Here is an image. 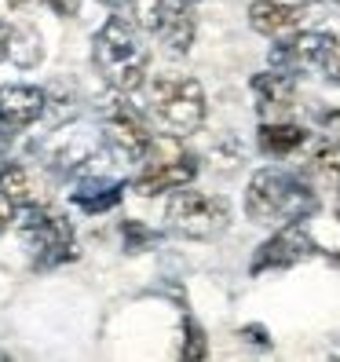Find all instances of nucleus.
<instances>
[{"label":"nucleus","mask_w":340,"mask_h":362,"mask_svg":"<svg viewBox=\"0 0 340 362\" xmlns=\"http://www.w3.org/2000/svg\"><path fill=\"white\" fill-rule=\"evenodd\" d=\"M92 62L102 74V81L114 92L132 95L146 84V70H151V48H146L143 33L136 30V23L129 18H106V26L95 33L92 45Z\"/></svg>","instance_id":"f257e3e1"},{"label":"nucleus","mask_w":340,"mask_h":362,"mask_svg":"<svg viewBox=\"0 0 340 362\" xmlns=\"http://www.w3.org/2000/svg\"><path fill=\"white\" fill-rule=\"evenodd\" d=\"M315 194L300 176L260 168L245 187V212L252 223H296L315 212Z\"/></svg>","instance_id":"f03ea898"},{"label":"nucleus","mask_w":340,"mask_h":362,"mask_svg":"<svg viewBox=\"0 0 340 362\" xmlns=\"http://www.w3.org/2000/svg\"><path fill=\"white\" fill-rule=\"evenodd\" d=\"M205 88L194 77L165 74L151 84V117L165 136H190L205 121Z\"/></svg>","instance_id":"7ed1b4c3"},{"label":"nucleus","mask_w":340,"mask_h":362,"mask_svg":"<svg viewBox=\"0 0 340 362\" xmlns=\"http://www.w3.org/2000/svg\"><path fill=\"white\" fill-rule=\"evenodd\" d=\"M165 220H168V230L183 234V238L209 242V238H216V234L227 230L230 209L220 194L190 190V183H187V187H176L172 202H168V209H165Z\"/></svg>","instance_id":"20e7f679"},{"label":"nucleus","mask_w":340,"mask_h":362,"mask_svg":"<svg viewBox=\"0 0 340 362\" xmlns=\"http://www.w3.org/2000/svg\"><path fill=\"white\" fill-rule=\"evenodd\" d=\"M18 234L33 245L40 267H55L62 260H74V227L62 212L48 205H23L18 216Z\"/></svg>","instance_id":"39448f33"},{"label":"nucleus","mask_w":340,"mask_h":362,"mask_svg":"<svg viewBox=\"0 0 340 362\" xmlns=\"http://www.w3.org/2000/svg\"><path fill=\"white\" fill-rule=\"evenodd\" d=\"M176 136H165V139H154L151 151H146V165L143 173L136 176V194L143 198H154V194H165V190H176V187H187L190 180L198 176V158L187 154L180 143H172Z\"/></svg>","instance_id":"423d86ee"},{"label":"nucleus","mask_w":340,"mask_h":362,"mask_svg":"<svg viewBox=\"0 0 340 362\" xmlns=\"http://www.w3.org/2000/svg\"><path fill=\"white\" fill-rule=\"evenodd\" d=\"M99 124H102V136L124 161H143L146 151H151V129H146L143 114L124 99V92H110L99 103Z\"/></svg>","instance_id":"0eeeda50"},{"label":"nucleus","mask_w":340,"mask_h":362,"mask_svg":"<svg viewBox=\"0 0 340 362\" xmlns=\"http://www.w3.org/2000/svg\"><path fill=\"white\" fill-rule=\"evenodd\" d=\"M136 8V26H143L151 37H158L165 52L187 55L190 40H194V18H190L187 4L180 0H132Z\"/></svg>","instance_id":"6e6552de"},{"label":"nucleus","mask_w":340,"mask_h":362,"mask_svg":"<svg viewBox=\"0 0 340 362\" xmlns=\"http://www.w3.org/2000/svg\"><path fill=\"white\" fill-rule=\"evenodd\" d=\"M315 238L307 234V227L296 220V223H282L279 234H271V238L257 249V257H252V274H264V271H286V267H296L311 257H318Z\"/></svg>","instance_id":"1a4fd4ad"},{"label":"nucleus","mask_w":340,"mask_h":362,"mask_svg":"<svg viewBox=\"0 0 340 362\" xmlns=\"http://www.w3.org/2000/svg\"><path fill=\"white\" fill-rule=\"evenodd\" d=\"M336 52V37L333 33H289V37H282V45L271 52V62L279 70H289V74H296V70H318L322 66L326 70V62H329V55Z\"/></svg>","instance_id":"9d476101"},{"label":"nucleus","mask_w":340,"mask_h":362,"mask_svg":"<svg viewBox=\"0 0 340 362\" xmlns=\"http://www.w3.org/2000/svg\"><path fill=\"white\" fill-rule=\"evenodd\" d=\"M48 110V95L33 84H8L0 88V124L8 132H23Z\"/></svg>","instance_id":"9b49d317"},{"label":"nucleus","mask_w":340,"mask_h":362,"mask_svg":"<svg viewBox=\"0 0 340 362\" xmlns=\"http://www.w3.org/2000/svg\"><path fill=\"white\" fill-rule=\"evenodd\" d=\"M300 23H304V4H282V0H257V4H249V26L264 37L282 40L300 30Z\"/></svg>","instance_id":"f8f14e48"},{"label":"nucleus","mask_w":340,"mask_h":362,"mask_svg":"<svg viewBox=\"0 0 340 362\" xmlns=\"http://www.w3.org/2000/svg\"><path fill=\"white\" fill-rule=\"evenodd\" d=\"M252 95H257V106L264 114H286L293 99H296V81L289 70H267L252 77Z\"/></svg>","instance_id":"ddd939ff"},{"label":"nucleus","mask_w":340,"mask_h":362,"mask_svg":"<svg viewBox=\"0 0 340 362\" xmlns=\"http://www.w3.org/2000/svg\"><path fill=\"white\" fill-rule=\"evenodd\" d=\"M307 143V132L300 124H286V121H267L260 124V151L274 154V158H286L293 151H300Z\"/></svg>","instance_id":"4468645a"},{"label":"nucleus","mask_w":340,"mask_h":362,"mask_svg":"<svg viewBox=\"0 0 340 362\" xmlns=\"http://www.w3.org/2000/svg\"><path fill=\"white\" fill-rule=\"evenodd\" d=\"M121 190H124V183H117V180H84L70 198L84 212H106L121 202Z\"/></svg>","instance_id":"2eb2a0df"},{"label":"nucleus","mask_w":340,"mask_h":362,"mask_svg":"<svg viewBox=\"0 0 340 362\" xmlns=\"http://www.w3.org/2000/svg\"><path fill=\"white\" fill-rule=\"evenodd\" d=\"M0 194L11 205H30L33 202V180L26 176L23 165H15V161L0 165Z\"/></svg>","instance_id":"dca6fc26"},{"label":"nucleus","mask_w":340,"mask_h":362,"mask_svg":"<svg viewBox=\"0 0 340 362\" xmlns=\"http://www.w3.org/2000/svg\"><path fill=\"white\" fill-rule=\"evenodd\" d=\"M307 173L322 183H340V143H318L307 158Z\"/></svg>","instance_id":"f3484780"},{"label":"nucleus","mask_w":340,"mask_h":362,"mask_svg":"<svg viewBox=\"0 0 340 362\" xmlns=\"http://www.w3.org/2000/svg\"><path fill=\"white\" fill-rule=\"evenodd\" d=\"M183 333H187V344H183V351H180V358H205V329L194 322V318H187L183 322Z\"/></svg>","instance_id":"a211bd4d"},{"label":"nucleus","mask_w":340,"mask_h":362,"mask_svg":"<svg viewBox=\"0 0 340 362\" xmlns=\"http://www.w3.org/2000/svg\"><path fill=\"white\" fill-rule=\"evenodd\" d=\"M151 242V230L139 227V223H124V249L129 252H139V245Z\"/></svg>","instance_id":"6ab92c4d"},{"label":"nucleus","mask_w":340,"mask_h":362,"mask_svg":"<svg viewBox=\"0 0 340 362\" xmlns=\"http://www.w3.org/2000/svg\"><path fill=\"white\" fill-rule=\"evenodd\" d=\"M11 216H15V205H11L4 194H0V230H4V227L11 223Z\"/></svg>","instance_id":"aec40b11"},{"label":"nucleus","mask_w":340,"mask_h":362,"mask_svg":"<svg viewBox=\"0 0 340 362\" xmlns=\"http://www.w3.org/2000/svg\"><path fill=\"white\" fill-rule=\"evenodd\" d=\"M8 52H11V30H8L4 23H0V62L8 59Z\"/></svg>","instance_id":"412c9836"},{"label":"nucleus","mask_w":340,"mask_h":362,"mask_svg":"<svg viewBox=\"0 0 340 362\" xmlns=\"http://www.w3.org/2000/svg\"><path fill=\"white\" fill-rule=\"evenodd\" d=\"M48 4L59 11V15H74L77 11V4H81V0H48Z\"/></svg>","instance_id":"4be33fe9"},{"label":"nucleus","mask_w":340,"mask_h":362,"mask_svg":"<svg viewBox=\"0 0 340 362\" xmlns=\"http://www.w3.org/2000/svg\"><path fill=\"white\" fill-rule=\"evenodd\" d=\"M326 74H329L333 81H340V45H336V52H333L329 62H326Z\"/></svg>","instance_id":"5701e85b"},{"label":"nucleus","mask_w":340,"mask_h":362,"mask_svg":"<svg viewBox=\"0 0 340 362\" xmlns=\"http://www.w3.org/2000/svg\"><path fill=\"white\" fill-rule=\"evenodd\" d=\"M245 333H249V340H252V344H267V337H264V329H257V326H249Z\"/></svg>","instance_id":"b1692460"},{"label":"nucleus","mask_w":340,"mask_h":362,"mask_svg":"<svg viewBox=\"0 0 340 362\" xmlns=\"http://www.w3.org/2000/svg\"><path fill=\"white\" fill-rule=\"evenodd\" d=\"M326 124H329V132H336V136H340V110H336V114H329V117H326Z\"/></svg>","instance_id":"393cba45"},{"label":"nucleus","mask_w":340,"mask_h":362,"mask_svg":"<svg viewBox=\"0 0 340 362\" xmlns=\"http://www.w3.org/2000/svg\"><path fill=\"white\" fill-rule=\"evenodd\" d=\"M102 4H132V0H102Z\"/></svg>","instance_id":"a878e982"},{"label":"nucleus","mask_w":340,"mask_h":362,"mask_svg":"<svg viewBox=\"0 0 340 362\" xmlns=\"http://www.w3.org/2000/svg\"><path fill=\"white\" fill-rule=\"evenodd\" d=\"M336 220H340V194H336Z\"/></svg>","instance_id":"bb28decb"}]
</instances>
